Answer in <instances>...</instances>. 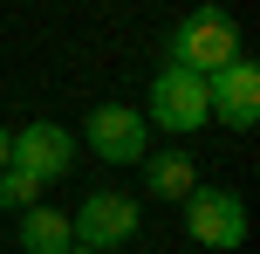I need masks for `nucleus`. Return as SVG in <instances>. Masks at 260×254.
I'll list each match as a JSON object with an SVG mask.
<instances>
[{
    "label": "nucleus",
    "mask_w": 260,
    "mask_h": 254,
    "mask_svg": "<svg viewBox=\"0 0 260 254\" xmlns=\"http://www.w3.org/2000/svg\"><path fill=\"white\" fill-rule=\"evenodd\" d=\"M233 55H240V21L226 7H192L178 27H171V62L178 69L212 76V69H226Z\"/></svg>",
    "instance_id": "nucleus-1"
},
{
    "label": "nucleus",
    "mask_w": 260,
    "mask_h": 254,
    "mask_svg": "<svg viewBox=\"0 0 260 254\" xmlns=\"http://www.w3.org/2000/svg\"><path fill=\"white\" fill-rule=\"evenodd\" d=\"M144 117L151 124H165V131H199V124L212 117L206 110V76H199V69H178V62H165L151 76V103H144Z\"/></svg>",
    "instance_id": "nucleus-2"
},
{
    "label": "nucleus",
    "mask_w": 260,
    "mask_h": 254,
    "mask_svg": "<svg viewBox=\"0 0 260 254\" xmlns=\"http://www.w3.org/2000/svg\"><path fill=\"white\" fill-rule=\"evenodd\" d=\"M185 234H192L199 247H240L247 241V206H240V192L192 186L185 192Z\"/></svg>",
    "instance_id": "nucleus-3"
},
{
    "label": "nucleus",
    "mask_w": 260,
    "mask_h": 254,
    "mask_svg": "<svg viewBox=\"0 0 260 254\" xmlns=\"http://www.w3.org/2000/svg\"><path fill=\"white\" fill-rule=\"evenodd\" d=\"M206 110L226 124V131H253L260 124V69L247 62V55H233L226 69L206 76Z\"/></svg>",
    "instance_id": "nucleus-4"
},
{
    "label": "nucleus",
    "mask_w": 260,
    "mask_h": 254,
    "mask_svg": "<svg viewBox=\"0 0 260 254\" xmlns=\"http://www.w3.org/2000/svg\"><path fill=\"white\" fill-rule=\"evenodd\" d=\"M69 234H76L82 247H123L130 234H137V200L130 192H89L82 200V213H69Z\"/></svg>",
    "instance_id": "nucleus-5"
},
{
    "label": "nucleus",
    "mask_w": 260,
    "mask_h": 254,
    "mask_svg": "<svg viewBox=\"0 0 260 254\" xmlns=\"http://www.w3.org/2000/svg\"><path fill=\"white\" fill-rule=\"evenodd\" d=\"M69 158H76V137L62 131V124H27V131H14V145H7V165H21L27 179H41V186H48V179H62L69 172Z\"/></svg>",
    "instance_id": "nucleus-6"
},
{
    "label": "nucleus",
    "mask_w": 260,
    "mask_h": 254,
    "mask_svg": "<svg viewBox=\"0 0 260 254\" xmlns=\"http://www.w3.org/2000/svg\"><path fill=\"white\" fill-rule=\"evenodd\" d=\"M89 151L110 165H137L144 158V110H123V103L89 110Z\"/></svg>",
    "instance_id": "nucleus-7"
},
{
    "label": "nucleus",
    "mask_w": 260,
    "mask_h": 254,
    "mask_svg": "<svg viewBox=\"0 0 260 254\" xmlns=\"http://www.w3.org/2000/svg\"><path fill=\"white\" fill-rule=\"evenodd\" d=\"M21 247H27V254H62V247H76L69 213H55V206H21Z\"/></svg>",
    "instance_id": "nucleus-8"
},
{
    "label": "nucleus",
    "mask_w": 260,
    "mask_h": 254,
    "mask_svg": "<svg viewBox=\"0 0 260 254\" xmlns=\"http://www.w3.org/2000/svg\"><path fill=\"white\" fill-rule=\"evenodd\" d=\"M144 186H151L157 200H185V192L199 186V165L185 158V151H157V158L144 165Z\"/></svg>",
    "instance_id": "nucleus-9"
},
{
    "label": "nucleus",
    "mask_w": 260,
    "mask_h": 254,
    "mask_svg": "<svg viewBox=\"0 0 260 254\" xmlns=\"http://www.w3.org/2000/svg\"><path fill=\"white\" fill-rule=\"evenodd\" d=\"M41 179H27L21 165H0V206H35Z\"/></svg>",
    "instance_id": "nucleus-10"
},
{
    "label": "nucleus",
    "mask_w": 260,
    "mask_h": 254,
    "mask_svg": "<svg viewBox=\"0 0 260 254\" xmlns=\"http://www.w3.org/2000/svg\"><path fill=\"white\" fill-rule=\"evenodd\" d=\"M7 145H14V131H0V165H7Z\"/></svg>",
    "instance_id": "nucleus-11"
},
{
    "label": "nucleus",
    "mask_w": 260,
    "mask_h": 254,
    "mask_svg": "<svg viewBox=\"0 0 260 254\" xmlns=\"http://www.w3.org/2000/svg\"><path fill=\"white\" fill-rule=\"evenodd\" d=\"M62 254H96V247H62Z\"/></svg>",
    "instance_id": "nucleus-12"
}]
</instances>
